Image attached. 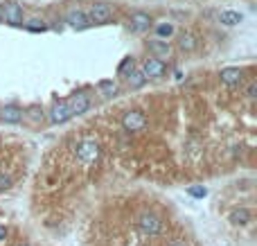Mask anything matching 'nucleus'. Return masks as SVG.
I'll list each match as a JSON object with an SVG mask.
<instances>
[{
  "instance_id": "obj_1",
  "label": "nucleus",
  "mask_w": 257,
  "mask_h": 246,
  "mask_svg": "<svg viewBox=\"0 0 257 246\" xmlns=\"http://www.w3.org/2000/svg\"><path fill=\"white\" fill-rule=\"evenodd\" d=\"M75 156L77 161L81 163V165H93L95 161H99V156H102V147H99V142L93 138H84L77 142L75 147Z\"/></svg>"
},
{
  "instance_id": "obj_2",
  "label": "nucleus",
  "mask_w": 257,
  "mask_h": 246,
  "mask_svg": "<svg viewBox=\"0 0 257 246\" xmlns=\"http://www.w3.org/2000/svg\"><path fill=\"white\" fill-rule=\"evenodd\" d=\"M122 127L128 134H138V131H145L147 129V115L138 108H131L122 115Z\"/></svg>"
},
{
  "instance_id": "obj_3",
  "label": "nucleus",
  "mask_w": 257,
  "mask_h": 246,
  "mask_svg": "<svg viewBox=\"0 0 257 246\" xmlns=\"http://www.w3.org/2000/svg\"><path fill=\"white\" fill-rule=\"evenodd\" d=\"M138 230H140V233H142L145 237H158V235H161V230H162L161 217H156L154 212L140 214V219H138Z\"/></svg>"
},
{
  "instance_id": "obj_4",
  "label": "nucleus",
  "mask_w": 257,
  "mask_h": 246,
  "mask_svg": "<svg viewBox=\"0 0 257 246\" xmlns=\"http://www.w3.org/2000/svg\"><path fill=\"white\" fill-rule=\"evenodd\" d=\"M2 21L11 27L23 25V7L18 2H5L2 5Z\"/></svg>"
},
{
  "instance_id": "obj_5",
  "label": "nucleus",
  "mask_w": 257,
  "mask_h": 246,
  "mask_svg": "<svg viewBox=\"0 0 257 246\" xmlns=\"http://www.w3.org/2000/svg\"><path fill=\"white\" fill-rule=\"evenodd\" d=\"M113 18V7L106 5V2H95V5L91 7V14H88V21L97 23V25H104V23H108Z\"/></svg>"
},
{
  "instance_id": "obj_6",
  "label": "nucleus",
  "mask_w": 257,
  "mask_h": 246,
  "mask_svg": "<svg viewBox=\"0 0 257 246\" xmlns=\"http://www.w3.org/2000/svg\"><path fill=\"white\" fill-rule=\"evenodd\" d=\"M65 104H68V108H70L72 115H84V113L91 108V100H88V95H86L84 91H81V93H72L70 100H65Z\"/></svg>"
},
{
  "instance_id": "obj_7",
  "label": "nucleus",
  "mask_w": 257,
  "mask_h": 246,
  "mask_svg": "<svg viewBox=\"0 0 257 246\" xmlns=\"http://www.w3.org/2000/svg\"><path fill=\"white\" fill-rule=\"evenodd\" d=\"M140 70H142V75H145L147 79H161V77L167 72V64L151 57V59H147L145 64H142V68Z\"/></svg>"
},
{
  "instance_id": "obj_8",
  "label": "nucleus",
  "mask_w": 257,
  "mask_h": 246,
  "mask_svg": "<svg viewBox=\"0 0 257 246\" xmlns=\"http://www.w3.org/2000/svg\"><path fill=\"white\" fill-rule=\"evenodd\" d=\"M70 118H72V113H70L68 104H65L64 100L52 104V108H50V122L52 124H64V122H68Z\"/></svg>"
},
{
  "instance_id": "obj_9",
  "label": "nucleus",
  "mask_w": 257,
  "mask_h": 246,
  "mask_svg": "<svg viewBox=\"0 0 257 246\" xmlns=\"http://www.w3.org/2000/svg\"><path fill=\"white\" fill-rule=\"evenodd\" d=\"M147 48H149V52L154 54V59H167L171 54V45L169 41H162V38H151V41H147Z\"/></svg>"
},
{
  "instance_id": "obj_10",
  "label": "nucleus",
  "mask_w": 257,
  "mask_h": 246,
  "mask_svg": "<svg viewBox=\"0 0 257 246\" xmlns=\"http://www.w3.org/2000/svg\"><path fill=\"white\" fill-rule=\"evenodd\" d=\"M65 23H68L70 27H75V30H86V27L91 25V21H88V14H86L84 9H70L68 14H65Z\"/></svg>"
},
{
  "instance_id": "obj_11",
  "label": "nucleus",
  "mask_w": 257,
  "mask_h": 246,
  "mask_svg": "<svg viewBox=\"0 0 257 246\" xmlns=\"http://www.w3.org/2000/svg\"><path fill=\"white\" fill-rule=\"evenodd\" d=\"M151 27V16L147 11H133L131 14V30L133 32H147Z\"/></svg>"
},
{
  "instance_id": "obj_12",
  "label": "nucleus",
  "mask_w": 257,
  "mask_h": 246,
  "mask_svg": "<svg viewBox=\"0 0 257 246\" xmlns=\"http://www.w3.org/2000/svg\"><path fill=\"white\" fill-rule=\"evenodd\" d=\"M219 79H221V84H225V86H237L244 79V70L241 68H224L219 72Z\"/></svg>"
},
{
  "instance_id": "obj_13",
  "label": "nucleus",
  "mask_w": 257,
  "mask_h": 246,
  "mask_svg": "<svg viewBox=\"0 0 257 246\" xmlns=\"http://www.w3.org/2000/svg\"><path fill=\"white\" fill-rule=\"evenodd\" d=\"M0 120L7 124H18L23 122V108L14 106V104H9V106H2L0 108Z\"/></svg>"
},
{
  "instance_id": "obj_14",
  "label": "nucleus",
  "mask_w": 257,
  "mask_h": 246,
  "mask_svg": "<svg viewBox=\"0 0 257 246\" xmlns=\"http://www.w3.org/2000/svg\"><path fill=\"white\" fill-rule=\"evenodd\" d=\"M241 21H244V16H241L239 11L225 9V11H221L219 14V23L221 25H225V27H235V25H239Z\"/></svg>"
},
{
  "instance_id": "obj_15",
  "label": "nucleus",
  "mask_w": 257,
  "mask_h": 246,
  "mask_svg": "<svg viewBox=\"0 0 257 246\" xmlns=\"http://www.w3.org/2000/svg\"><path fill=\"white\" fill-rule=\"evenodd\" d=\"M178 48H181L183 52H194V50L198 48L196 36H194V34H190V32H183L181 36H178Z\"/></svg>"
},
{
  "instance_id": "obj_16",
  "label": "nucleus",
  "mask_w": 257,
  "mask_h": 246,
  "mask_svg": "<svg viewBox=\"0 0 257 246\" xmlns=\"http://www.w3.org/2000/svg\"><path fill=\"white\" fill-rule=\"evenodd\" d=\"M127 84H128V88H142V86L147 84V77L142 75V70L140 68H133L131 72H127Z\"/></svg>"
},
{
  "instance_id": "obj_17",
  "label": "nucleus",
  "mask_w": 257,
  "mask_h": 246,
  "mask_svg": "<svg viewBox=\"0 0 257 246\" xmlns=\"http://www.w3.org/2000/svg\"><path fill=\"white\" fill-rule=\"evenodd\" d=\"M230 221L235 226H246L251 221V210L248 208H237L230 212Z\"/></svg>"
},
{
  "instance_id": "obj_18",
  "label": "nucleus",
  "mask_w": 257,
  "mask_h": 246,
  "mask_svg": "<svg viewBox=\"0 0 257 246\" xmlns=\"http://www.w3.org/2000/svg\"><path fill=\"white\" fill-rule=\"evenodd\" d=\"M171 34H174V25H171V23H161V25L156 27V38H162V41H167Z\"/></svg>"
},
{
  "instance_id": "obj_19",
  "label": "nucleus",
  "mask_w": 257,
  "mask_h": 246,
  "mask_svg": "<svg viewBox=\"0 0 257 246\" xmlns=\"http://www.w3.org/2000/svg\"><path fill=\"white\" fill-rule=\"evenodd\" d=\"M99 91L106 97H113L118 93V84H115V81H99Z\"/></svg>"
},
{
  "instance_id": "obj_20",
  "label": "nucleus",
  "mask_w": 257,
  "mask_h": 246,
  "mask_svg": "<svg viewBox=\"0 0 257 246\" xmlns=\"http://www.w3.org/2000/svg\"><path fill=\"white\" fill-rule=\"evenodd\" d=\"M23 118H30L34 122H38V120H43V111L38 106H32V108H27V111H23Z\"/></svg>"
},
{
  "instance_id": "obj_21",
  "label": "nucleus",
  "mask_w": 257,
  "mask_h": 246,
  "mask_svg": "<svg viewBox=\"0 0 257 246\" xmlns=\"http://www.w3.org/2000/svg\"><path fill=\"white\" fill-rule=\"evenodd\" d=\"M133 68H135V66H133V57H127V59L118 66V75H127V72H131Z\"/></svg>"
},
{
  "instance_id": "obj_22",
  "label": "nucleus",
  "mask_w": 257,
  "mask_h": 246,
  "mask_svg": "<svg viewBox=\"0 0 257 246\" xmlns=\"http://www.w3.org/2000/svg\"><path fill=\"white\" fill-rule=\"evenodd\" d=\"M188 192H190V197H194V199H205L208 197V190H205L203 185H194V187H190Z\"/></svg>"
},
{
  "instance_id": "obj_23",
  "label": "nucleus",
  "mask_w": 257,
  "mask_h": 246,
  "mask_svg": "<svg viewBox=\"0 0 257 246\" xmlns=\"http://www.w3.org/2000/svg\"><path fill=\"white\" fill-rule=\"evenodd\" d=\"M246 97H248V100H255V97H257V81H255V79L248 81V86H246Z\"/></svg>"
},
{
  "instance_id": "obj_24",
  "label": "nucleus",
  "mask_w": 257,
  "mask_h": 246,
  "mask_svg": "<svg viewBox=\"0 0 257 246\" xmlns=\"http://www.w3.org/2000/svg\"><path fill=\"white\" fill-rule=\"evenodd\" d=\"M27 30H30V32H43V30H45V25H43L41 21H32L30 25H27Z\"/></svg>"
},
{
  "instance_id": "obj_25",
  "label": "nucleus",
  "mask_w": 257,
  "mask_h": 246,
  "mask_svg": "<svg viewBox=\"0 0 257 246\" xmlns=\"http://www.w3.org/2000/svg\"><path fill=\"white\" fill-rule=\"evenodd\" d=\"M11 187V176L9 174H0V190H7Z\"/></svg>"
},
{
  "instance_id": "obj_26",
  "label": "nucleus",
  "mask_w": 257,
  "mask_h": 246,
  "mask_svg": "<svg viewBox=\"0 0 257 246\" xmlns=\"http://www.w3.org/2000/svg\"><path fill=\"white\" fill-rule=\"evenodd\" d=\"M5 240H7V228L0 224V242H5Z\"/></svg>"
},
{
  "instance_id": "obj_27",
  "label": "nucleus",
  "mask_w": 257,
  "mask_h": 246,
  "mask_svg": "<svg viewBox=\"0 0 257 246\" xmlns=\"http://www.w3.org/2000/svg\"><path fill=\"white\" fill-rule=\"evenodd\" d=\"M169 246H188V242H183V240H174Z\"/></svg>"
},
{
  "instance_id": "obj_28",
  "label": "nucleus",
  "mask_w": 257,
  "mask_h": 246,
  "mask_svg": "<svg viewBox=\"0 0 257 246\" xmlns=\"http://www.w3.org/2000/svg\"><path fill=\"white\" fill-rule=\"evenodd\" d=\"M0 21H2V5H0Z\"/></svg>"
},
{
  "instance_id": "obj_29",
  "label": "nucleus",
  "mask_w": 257,
  "mask_h": 246,
  "mask_svg": "<svg viewBox=\"0 0 257 246\" xmlns=\"http://www.w3.org/2000/svg\"><path fill=\"white\" fill-rule=\"evenodd\" d=\"M21 246H27V244H21Z\"/></svg>"
}]
</instances>
